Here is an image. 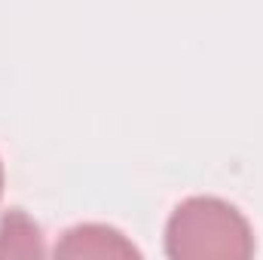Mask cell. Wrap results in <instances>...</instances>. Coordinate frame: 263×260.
Here are the masks:
<instances>
[{"label":"cell","mask_w":263,"mask_h":260,"mask_svg":"<svg viewBox=\"0 0 263 260\" xmlns=\"http://www.w3.org/2000/svg\"><path fill=\"white\" fill-rule=\"evenodd\" d=\"M0 196H3V162H0Z\"/></svg>","instance_id":"obj_3"},{"label":"cell","mask_w":263,"mask_h":260,"mask_svg":"<svg viewBox=\"0 0 263 260\" xmlns=\"http://www.w3.org/2000/svg\"><path fill=\"white\" fill-rule=\"evenodd\" d=\"M165 254L172 260H248L254 230L236 205L217 196H190L165 224Z\"/></svg>","instance_id":"obj_1"},{"label":"cell","mask_w":263,"mask_h":260,"mask_svg":"<svg viewBox=\"0 0 263 260\" xmlns=\"http://www.w3.org/2000/svg\"><path fill=\"white\" fill-rule=\"evenodd\" d=\"M59 257H138L129 239L104 224H77L55 245Z\"/></svg>","instance_id":"obj_2"}]
</instances>
